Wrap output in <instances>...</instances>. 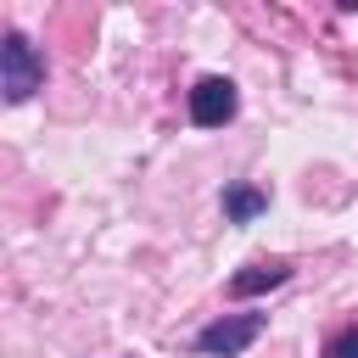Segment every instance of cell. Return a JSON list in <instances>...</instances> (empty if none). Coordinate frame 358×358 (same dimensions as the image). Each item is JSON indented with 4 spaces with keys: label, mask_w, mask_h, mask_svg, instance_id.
I'll list each match as a JSON object with an SVG mask.
<instances>
[{
    "label": "cell",
    "mask_w": 358,
    "mask_h": 358,
    "mask_svg": "<svg viewBox=\"0 0 358 358\" xmlns=\"http://www.w3.org/2000/svg\"><path fill=\"white\" fill-rule=\"evenodd\" d=\"M39 84H45V56H39V45H34L22 28H6V34H0V95H6L11 106H22Z\"/></svg>",
    "instance_id": "cell-1"
},
{
    "label": "cell",
    "mask_w": 358,
    "mask_h": 358,
    "mask_svg": "<svg viewBox=\"0 0 358 358\" xmlns=\"http://www.w3.org/2000/svg\"><path fill=\"white\" fill-rule=\"evenodd\" d=\"M263 313H224V319H213V324H201L196 330V352L201 358H241L257 336H263Z\"/></svg>",
    "instance_id": "cell-2"
},
{
    "label": "cell",
    "mask_w": 358,
    "mask_h": 358,
    "mask_svg": "<svg viewBox=\"0 0 358 358\" xmlns=\"http://www.w3.org/2000/svg\"><path fill=\"white\" fill-rule=\"evenodd\" d=\"M235 106H241V90L224 73H207V78L190 84V123L196 129H224L235 117Z\"/></svg>",
    "instance_id": "cell-3"
},
{
    "label": "cell",
    "mask_w": 358,
    "mask_h": 358,
    "mask_svg": "<svg viewBox=\"0 0 358 358\" xmlns=\"http://www.w3.org/2000/svg\"><path fill=\"white\" fill-rule=\"evenodd\" d=\"M291 280V263L285 257H268V263H246V268H235L229 274V296L235 302H246V296H263V291H274V285H285Z\"/></svg>",
    "instance_id": "cell-4"
},
{
    "label": "cell",
    "mask_w": 358,
    "mask_h": 358,
    "mask_svg": "<svg viewBox=\"0 0 358 358\" xmlns=\"http://www.w3.org/2000/svg\"><path fill=\"white\" fill-rule=\"evenodd\" d=\"M257 213H268V190H257V185H224V218L229 224H252Z\"/></svg>",
    "instance_id": "cell-5"
},
{
    "label": "cell",
    "mask_w": 358,
    "mask_h": 358,
    "mask_svg": "<svg viewBox=\"0 0 358 358\" xmlns=\"http://www.w3.org/2000/svg\"><path fill=\"white\" fill-rule=\"evenodd\" d=\"M324 358H358V319H352V324H341V330L324 341Z\"/></svg>",
    "instance_id": "cell-6"
}]
</instances>
